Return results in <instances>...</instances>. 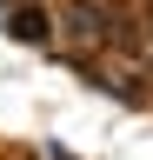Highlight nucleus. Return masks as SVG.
Returning a JSON list of instances; mask_svg holds the SVG:
<instances>
[{
	"label": "nucleus",
	"instance_id": "f257e3e1",
	"mask_svg": "<svg viewBox=\"0 0 153 160\" xmlns=\"http://www.w3.org/2000/svg\"><path fill=\"white\" fill-rule=\"evenodd\" d=\"M7 33H13V40H47V33H53V13H47V7H13V13H7Z\"/></svg>",
	"mask_w": 153,
	"mask_h": 160
}]
</instances>
